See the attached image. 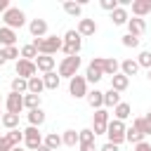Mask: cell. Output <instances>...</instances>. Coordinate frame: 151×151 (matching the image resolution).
<instances>
[{
    "label": "cell",
    "instance_id": "8fae6325",
    "mask_svg": "<svg viewBox=\"0 0 151 151\" xmlns=\"http://www.w3.org/2000/svg\"><path fill=\"white\" fill-rule=\"evenodd\" d=\"M5 109H7V113H21L24 111V94H17V92H9L7 97H5Z\"/></svg>",
    "mask_w": 151,
    "mask_h": 151
},
{
    "label": "cell",
    "instance_id": "5b68a950",
    "mask_svg": "<svg viewBox=\"0 0 151 151\" xmlns=\"http://www.w3.org/2000/svg\"><path fill=\"white\" fill-rule=\"evenodd\" d=\"M2 21H5V26H7V28L17 31V28H21V26L26 24V14H24L19 7H9V9L2 14Z\"/></svg>",
    "mask_w": 151,
    "mask_h": 151
},
{
    "label": "cell",
    "instance_id": "603a6c76",
    "mask_svg": "<svg viewBox=\"0 0 151 151\" xmlns=\"http://www.w3.org/2000/svg\"><path fill=\"white\" fill-rule=\"evenodd\" d=\"M120 104V92H116V90H109V92H104V109L109 111V109H116Z\"/></svg>",
    "mask_w": 151,
    "mask_h": 151
},
{
    "label": "cell",
    "instance_id": "4fadbf2b",
    "mask_svg": "<svg viewBox=\"0 0 151 151\" xmlns=\"http://www.w3.org/2000/svg\"><path fill=\"white\" fill-rule=\"evenodd\" d=\"M125 26H127V33L134 35V38H139V35L146 31V21H144V19H137V17H130V21H127Z\"/></svg>",
    "mask_w": 151,
    "mask_h": 151
},
{
    "label": "cell",
    "instance_id": "f546056e",
    "mask_svg": "<svg viewBox=\"0 0 151 151\" xmlns=\"http://www.w3.org/2000/svg\"><path fill=\"white\" fill-rule=\"evenodd\" d=\"M42 144L47 146V149H52V151H57L59 146H61V134H57V132H50L45 139H42Z\"/></svg>",
    "mask_w": 151,
    "mask_h": 151
},
{
    "label": "cell",
    "instance_id": "30bf717a",
    "mask_svg": "<svg viewBox=\"0 0 151 151\" xmlns=\"http://www.w3.org/2000/svg\"><path fill=\"white\" fill-rule=\"evenodd\" d=\"M14 71H17V78H24V80H28V78H33L38 73L35 61H26V59H19L17 66H14Z\"/></svg>",
    "mask_w": 151,
    "mask_h": 151
},
{
    "label": "cell",
    "instance_id": "8d00e7d4",
    "mask_svg": "<svg viewBox=\"0 0 151 151\" xmlns=\"http://www.w3.org/2000/svg\"><path fill=\"white\" fill-rule=\"evenodd\" d=\"M125 142H130V144H139V142H144V134H142L139 130L130 127V130H125Z\"/></svg>",
    "mask_w": 151,
    "mask_h": 151
},
{
    "label": "cell",
    "instance_id": "83f0119b",
    "mask_svg": "<svg viewBox=\"0 0 151 151\" xmlns=\"http://www.w3.org/2000/svg\"><path fill=\"white\" fill-rule=\"evenodd\" d=\"M45 90V85H42V76H33V78H28V92L31 94H40Z\"/></svg>",
    "mask_w": 151,
    "mask_h": 151
},
{
    "label": "cell",
    "instance_id": "52a82bcc",
    "mask_svg": "<svg viewBox=\"0 0 151 151\" xmlns=\"http://www.w3.org/2000/svg\"><path fill=\"white\" fill-rule=\"evenodd\" d=\"M109 111L106 109H97L94 113H92V132H94V137L97 134H106V125H109Z\"/></svg>",
    "mask_w": 151,
    "mask_h": 151
},
{
    "label": "cell",
    "instance_id": "e0dca14e",
    "mask_svg": "<svg viewBox=\"0 0 151 151\" xmlns=\"http://www.w3.org/2000/svg\"><path fill=\"white\" fill-rule=\"evenodd\" d=\"M111 21H113V26H123V24H127V21H130V14H127V9L118 5V7L111 12Z\"/></svg>",
    "mask_w": 151,
    "mask_h": 151
},
{
    "label": "cell",
    "instance_id": "4dcf8cb0",
    "mask_svg": "<svg viewBox=\"0 0 151 151\" xmlns=\"http://www.w3.org/2000/svg\"><path fill=\"white\" fill-rule=\"evenodd\" d=\"M113 116H116V120H125V118H130V104H127V101H120V104L113 109Z\"/></svg>",
    "mask_w": 151,
    "mask_h": 151
},
{
    "label": "cell",
    "instance_id": "f1b7e54d",
    "mask_svg": "<svg viewBox=\"0 0 151 151\" xmlns=\"http://www.w3.org/2000/svg\"><path fill=\"white\" fill-rule=\"evenodd\" d=\"M0 123H2L7 130H17V127H19V116H17V113H2Z\"/></svg>",
    "mask_w": 151,
    "mask_h": 151
},
{
    "label": "cell",
    "instance_id": "3957f363",
    "mask_svg": "<svg viewBox=\"0 0 151 151\" xmlns=\"http://www.w3.org/2000/svg\"><path fill=\"white\" fill-rule=\"evenodd\" d=\"M125 123L123 120H109V125H106V137H109V142L111 144H116V146H120L123 142H125Z\"/></svg>",
    "mask_w": 151,
    "mask_h": 151
},
{
    "label": "cell",
    "instance_id": "681fc988",
    "mask_svg": "<svg viewBox=\"0 0 151 151\" xmlns=\"http://www.w3.org/2000/svg\"><path fill=\"white\" fill-rule=\"evenodd\" d=\"M35 151H52V149H47V146H45V144H40V146H38V149H35Z\"/></svg>",
    "mask_w": 151,
    "mask_h": 151
},
{
    "label": "cell",
    "instance_id": "4316f807",
    "mask_svg": "<svg viewBox=\"0 0 151 151\" xmlns=\"http://www.w3.org/2000/svg\"><path fill=\"white\" fill-rule=\"evenodd\" d=\"M7 142H9V146L14 149V146H21V142H24V132L17 127V130H7Z\"/></svg>",
    "mask_w": 151,
    "mask_h": 151
},
{
    "label": "cell",
    "instance_id": "ba28073f",
    "mask_svg": "<svg viewBox=\"0 0 151 151\" xmlns=\"http://www.w3.org/2000/svg\"><path fill=\"white\" fill-rule=\"evenodd\" d=\"M68 92H71V97H76V99L87 97V80H85V76H73V78L68 80Z\"/></svg>",
    "mask_w": 151,
    "mask_h": 151
},
{
    "label": "cell",
    "instance_id": "2e32d148",
    "mask_svg": "<svg viewBox=\"0 0 151 151\" xmlns=\"http://www.w3.org/2000/svg\"><path fill=\"white\" fill-rule=\"evenodd\" d=\"M17 42V31L7 28V26H0V45L2 47H12Z\"/></svg>",
    "mask_w": 151,
    "mask_h": 151
},
{
    "label": "cell",
    "instance_id": "ab89813d",
    "mask_svg": "<svg viewBox=\"0 0 151 151\" xmlns=\"http://www.w3.org/2000/svg\"><path fill=\"white\" fill-rule=\"evenodd\" d=\"M120 42H123L125 47H139V38H134V35H130V33H125V35L120 38Z\"/></svg>",
    "mask_w": 151,
    "mask_h": 151
},
{
    "label": "cell",
    "instance_id": "8992f818",
    "mask_svg": "<svg viewBox=\"0 0 151 151\" xmlns=\"http://www.w3.org/2000/svg\"><path fill=\"white\" fill-rule=\"evenodd\" d=\"M101 78H104V57H94V59L87 64V71H85V80L97 85Z\"/></svg>",
    "mask_w": 151,
    "mask_h": 151
},
{
    "label": "cell",
    "instance_id": "ffe728a7",
    "mask_svg": "<svg viewBox=\"0 0 151 151\" xmlns=\"http://www.w3.org/2000/svg\"><path fill=\"white\" fill-rule=\"evenodd\" d=\"M116 73H120V61L113 59V57H104V76L113 78Z\"/></svg>",
    "mask_w": 151,
    "mask_h": 151
},
{
    "label": "cell",
    "instance_id": "e575fe53",
    "mask_svg": "<svg viewBox=\"0 0 151 151\" xmlns=\"http://www.w3.org/2000/svg\"><path fill=\"white\" fill-rule=\"evenodd\" d=\"M12 92H17V94H26V92H28V80H24V78H14V80H12Z\"/></svg>",
    "mask_w": 151,
    "mask_h": 151
},
{
    "label": "cell",
    "instance_id": "816d5d0a",
    "mask_svg": "<svg viewBox=\"0 0 151 151\" xmlns=\"http://www.w3.org/2000/svg\"><path fill=\"white\" fill-rule=\"evenodd\" d=\"M146 78H149V80H151V68H149V73H146Z\"/></svg>",
    "mask_w": 151,
    "mask_h": 151
},
{
    "label": "cell",
    "instance_id": "f35d334b",
    "mask_svg": "<svg viewBox=\"0 0 151 151\" xmlns=\"http://www.w3.org/2000/svg\"><path fill=\"white\" fill-rule=\"evenodd\" d=\"M137 64H139V68H142V66H144V68H151V52L144 50V52L137 57Z\"/></svg>",
    "mask_w": 151,
    "mask_h": 151
},
{
    "label": "cell",
    "instance_id": "6da1fadb",
    "mask_svg": "<svg viewBox=\"0 0 151 151\" xmlns=\"http://www.w3.org/2000/svg\"><path fill=\"white\" fill-rule=\"evenodd\" d=\"M31 45L38 50V54H47V57H52V54H57V52L64 47V38H59V35L33 38V42H31Z\"/></svg>",
    "mask_w": 151,
    "mask_h": 151
},
{
    "label": "cell",
    "instance_id": "484cf974",
    "mask_svg": "<svg viewBox=\"0 0 151 151\" xmlns=\"http://www.w3.org/2000/svg\"><path fill=\"white\" fill-rule=\"evenodd\" d=\"M45 118H47V116H45V111H42V109H35V111H28V123H31L33 127H40V125L45 123Z\"/></svg>",
    "mask_w": 151,
    "mask_h": 151
},
{
    "label": "cell",
    "instance_id": "ac0fdd59",
    "mask_svg": "<svg viewBox=\"0 0 151 151\" xmlns=\"http://www.w3.org/2000/svg\"><path fill=\"white\" fill-rule=\"evenodd\" d=\"M35 68L42 71V73H50L54 68V57H47V54H38L35 59Z\"/></svg>",
    "mask_w": 151,
    "mask_h": 151
},
{
    "label": "cell",
    "instance_id": "7c38bea8",
    "mask_svg": "<svg viewBox=\"0 0 151 151\" xmlns=\"http://www.w3.org/2000/svg\"><path fill=\"white\" fill-rule=\"evenodd\" d=\"M76 31H78V35H80V38L94 35V33H97V21H94V19H80Z\"/></svg>",
    "mask_w": 151,
    "mask_h": 151
},
{
    "label": "cell",
    "instance_id": "7bdbcfd3",
    "mask_svg": "<svg viewBox=\"0 0 151 151\" xmlns=\"http://www.w3.org/2000/svg\"><path fill=\"white\" fill-rule=\"evenodd\" d=\"M0 151H12V146H9V142H7V137H5V134L0 137Z\"/></svg>",
    "mask_w": 151,
    "mask_h": 151
},
{
    "label": "cell",
    "instance_id": "d6986e66",
    "mask_svg": "<svg viewBox=\"0 0 151 151\" xmlns=\"http://www.w3.org/2000/svg\"><path fill=\"white\" fill-rule=\"evenodd\" d=\"M87 104L97 111V109H104V92L101 90H92V92H87Z\"/></svg>",
    "mask_w": 151,
    "mask_h": 151
},
{
    "label": "cell",
    "instance_id": "f5cc1de1",
    "mask_svg": "<svg viewBox=\"0 0 151 151\" xmlns=\"http://www.w3.org/2000/svg\"><path fill=\"white\" fill-rule=\"evenodd\" d=\"M0 106H2V97H0ZM0 118H2V113H0Z\"/></svg>",
    "mask_w": 151,
    "mask_h": 151
},
{
    "label": "cell",
    "instance_id": "d590c367",
    "mask_svg": "<svg viewBox=\"0 0 151 151\" xmlns=\"http://www.w3.org/2000/svg\"><path fill=\"white\" fill-rule=\"evenodd\" d=\"M78 144L94 146V132H92V130H80V132H78Z\"/></svg>",
    "mask_w": 151,
    "mask_h": 151
},
{
    "label": "cell",
    "instance_id": "836d02e7",
    "mask_svg": "<svg viewBox=\"0 0 151 151\" xmlns=\"http://www.w3.org/2000/svg\"><path fill=\"white\" fill-rule=\"evenodd\" d=\"M64 12L68 14V17H80V12H83V5L80 2H64Z\"/></svg>",
    "mask_w": 151,
    "mask_h": 151
},
{
    "label": "cell",
    "instance_id": "7a4b0ae2",
    "mask_svg": "<svg viewBox=\"0 0 151 151\" xmlns=\"http://www.w3.org/2000/svg\"><path fill=\"white\" fill-rule=\"evenodd\" d=\"M80 47H83V38L78 35V31H66L64 33V47H61V52L66 54V57H73V54H78L80 52Z\"/></svg>",
    "mask_w": 151,
    "mask_h": 151
},
{
    "label": "cell",
    "instance_id": "d4e9b609",
    "mask_svg": "<svg viewBox=\"0 0 151 151\" xmlns=\"http://www.w3.org/2000/svg\"><path fill=\"white\" fill-rule=\"evenodd\" d=\"M40 94H31V92H26L24 94V109H28V111H35V109H40Z\"/></svg>",
    "mask_w": 151,
    "mask_h": 151
},
{
    "label": "cell",
    "instance_id": "9c48e42d",
    "mask_svg": "<svg viewBox=\"0 0 151 151\" xmlns=\"http://www.w3.org/2000/svg\"><path fill=\"white\" fill-rule=\"evenodd\" d=\"M24 132V144H26V149L28 151H35L40 144H42V134H40V130L38 127H33V125H28L26 130H21Z\"/></svg>",
    "mask_w": 151,
    "mask_h": 151
},
{
    "label": "cell",
    "instance_id": "c3c4849f",
    "mask_svg": "<svg viewBox=\"0 0 151 151\" xmlns=\"http://www.w3.org/2000/svg\"><path fill=\"white\" fill-rule=\"evenodd\" d=\"M144 120H146V123H151V109L146 111V116H144Z\"/></svg>",
    "mask_w": 151,
    "mask_h": 151
},
{
    "label": "cell",
    "instance_id": "f907efd6",
    "mask_svg": "<svg viewBox=\"0 0 151 151\" xmlns=\"http://www.w3.org/2000/svg\"><path fill=\"white\" fill-rule=\"evenodd\" d=\"M12 151H24V149H21V146H14V149H12Z\"/></svg>",
    "mask_w": 151,
    "mask_h": 151
},
{
    "label": "cell",
    "instance_id": "d6a6232c",
    "mask_svg": "<svg viewBox=\"0 0 151 151\" xmlns=\"http://www.w3.org/2000/svg\"><path fill=\"white\" fill-rule=\"evenodd\" d=\"M19 54H21V59H26V61H35V59H38V50H35L33 45H24V47L19 50Z\"/></svg>",
    "mask_w": 151,
    "mask_h": 151
},
{
    "label": "cell",
    "instance_id": "b9f144b4",
    "mask_svg": "<svg viewBox=\"0 0 151 151\" xmlns=\"http://www.w3.org/2000/svg\"><path fill=\"white\" fill-rule=\"evenodd\" d=\"M99 7L106 9V12H113L118 7V0H99Z\"/></svg>",
    "mask_w": 151,
    "mask_h": 151
},
{
    "label": "cell",
    "instance_id": "1f68e13d",
    "mask_svg": "<svg viewBox=\"0 0 151 151\" xmlns=\"http://www.w3.org/2000/svg\"><path fill=\"white\" fill-rule=\"evenodd\" d=\"M61 144L73 149V146L78 144V132H76V130H64V134H61Z\"/></svg>",
    "mask_w": 151,
    "mask_h": 151
},
{
    "label": "cell",
    "instance_id": "74e56055",
    "mask_svg": "<svg viewBox=\"0 0 151 151\" xmlns=\"http://www.w3.org/2000/svg\"><path fill=\"white\" fill-rule=\"evenodd\" d=\"M132 127H134V130H139V132H142L144 137H149V134H151V123H146L144 118H134Z\"/></svg>",
    "mask_w": 151,
    "mask_h": 151
},
{
    "label": "cell",
    "instance_id": "9a60e30c",
    "mask_svg": "<svg viewBox=\"0 0 151 151\" xmlns=\"http://www.w3.org/2000/svg\"><path fill=\"white\" fill-rule=\"evenodd\" d=\"M149 12H151V0H132V14L137 19L146 17Z\"/></svg>",
    "mask_w": 151,
    "mask_h": 151
},
{
    "label": "cell",
    "instance_id": "60d3db41",
    "mask_svg": "<svg viewBox=\"0 0 151 151\" xmlns=\"http://www.w3.org/2000/svg\"><path fill=\"white\" fill-rule=\"evenodd\" d=\"M2 50H5L7 61H9V59H17V61H19V57H21V54H19V47H17V45H12V47H2Z\"/></svg>",
    "mask_w": 151,
    "mask_h": 151
},
{
    "label": "cell",
    "instance_id": "5bb4252c",
    "mask_svg": "<svg viewBox=\"0 0 151 151\" xmlns=\"http://www.w3.org/2000/svg\"><path fill=\"white\" fill-rule=\"evenodd\" d=\"M28 31H31L33 38H45V35H47V21H45V19H31Z\"/></svg>",
    "mask_w": 151,
    "mask_h": 151
},
{
    "label": "cell",
    "instance_id": "7402d4cb",
    "mask_svg": "<svg viewBox=\"0 0 151 151\" xmlns=\"http://www.w3.org/2000/svg\"><path fill=\"white\" fill-rule=\"evenodd\" d=\"M137 71H139L137 59H123V61H120V73H123V76H127V78H130V76H134Z\"/></svg>",
    "mask_w": 151,
    "mask_h": 151
},
{
    "label": "cell",
    "instance_id": "cb8c5ba5",
    "mask_svg": "<svg viewBox=\"0 0 151 151\" xmlns=\"http://www.w3.org/2000/svg\"><path fill=\"white\" fill-rule=\"evenodd\" d=\"M59 83H61V78H59V73H54V71H50V73L42 76V85H45V90H57Z\"/></svg>",
    "mask_w": 151,
    "mask_h": 151
},
{
    "label": "cell",
    "instance_id": "277c9868",
    "mask_svg": "<svg viewBox=\"0 0 151 151\" xmlns=\"http://www.w3.org/2000/svg\"><path fill=\"white\" fill-rule=\"evenodd\" d=\"M78 68H80V57L73 54V57H64L61 64H59V78H73L78 76Z\"/></svg>",
    "mask_w": 151,
    "mask_h": 151
},
{
    "label": "cell",
    "instance_id": "bcb514c9",
    "mask_svg": "<svg viewBox=\"0 0 151 151\" xmlns=\"http://www.w3.org/2000/svg\"><path fill=\"white\" fill-rule=\"evenodd\" d=\"M9 7H12V5H9V0H0V14H5Z\"/></svg>",
    "mask_w": 151,
    "mask_h": 151
},
{
    "label": "cell",
    "instance_id": "44dd1931",
    "mask_svg": "<svg viewBox=\"0 0 151 151\" xmlns=\"http://www.w3.org/2000/svg\"><path fill=\"white\" fill-rule=\"evenodd\" d=\"M127 85H130V78L123 76V73H116V76L111 78V90H116V92H125Z\"/></svg>",
    "mask_w": 151,
    "mask_h": 151
},
{
    "label": "cell",
    "instance_id": "ee69618b",
    "mask_svg": "<svg viewBox=\"0 0 151 151\" xmlns=\"http://www.w3.org/2000/svg\"><path fill=\"white\" fill-rule=\"evenodd\" d=\"M134 151H151V144L149 142H139V144H134Z\"/></svg>",
    "mask_w": 151,
    "mask_h": 151
},
{
    "label": "cell",
    "instance_id": "7dc6e473",
    "mask_svg": "<svg viewBox=\"0 0 151 151\" xmlns=\"http://www.w3.org/2000/svg\"><path fill=\"white\" fill-rule=\"evenodd\" d=\"M5 64H7V57H5V50L0 47V66H5Z\"/></svg>",
    "mask_w": 151,
    "mask_h": 151
},
{
    "label": "cell",
    "instance_id": "f6af8a7d",
    "mask_svg": "<svg viewBox=\"0 0 151 151\" xmlns=\"http://www.w3.org/2000/svg\"><path fill=\"white\" fill-rule=\"evenodd\" d=\"M99 151H120V146H116V144H111V142H106Z\"/></svg>",
    "mask_w": 151,
    "mask_h": 151
}]
</instances>
